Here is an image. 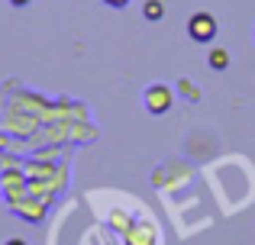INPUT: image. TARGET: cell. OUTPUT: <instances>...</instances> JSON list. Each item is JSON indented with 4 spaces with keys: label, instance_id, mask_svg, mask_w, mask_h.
<instances>
[{
    "label": "cell",
    "instance_id": "cell-7",
    "mask_svg": "<svg viewBox=\"0 0 255 245\" xmlns=\"http://www.w3.org/2000/svg\"><path fill=\"white\" fill-rule=\"evenodd\" d=\"M13 3H26V0H13Z\"/></svg>",
    "mask_w": 255,
    "mask_h": 245
},
{
    "label": "cell",
    "instance_id": "cell-2",
    "mask_svg": "<svg viewBox=\"0 0 255 245\" xmlns=\"http://www.w3.org/2000/svg\"><path fill=\"white\" fill-rule=\"evenodd\" d=\"M145 107H149L152 113H165V110L171 107V94H168V87H162V84L149 87V94H145Z\"/></svg>",
    "mask_w": 255,
    "mask_h": 245
},
{
    "label": "cell",
    "instance_id": "cell-6",
    "mask_svg": "<svg viewBox=\"0 0 255 245\" xmlns=\"http://www.w3.org/2000/svg\"><path fill=\"white\" fill-rule=\"evenodd\" d=\"M6 245H26V242H19V239H10V242H6Z\"/></svg>",
    "mask_w": 255,
    "mask_h": 245
},
{
    "label": "cell",
    "instance_id": "cell-5",
    "mask_svg": "<svg viewBox=\"0 0 255 245\" xmlns=\"http://www.w3.org/2000/svg\"><path fill=\"white\" fill-rule=\"evenodd\" d=\"M107 3H110V6H126L129 0H107Z\"/></svg>",
    "mask_w": 255,
    "mask_h": 245
},
{
    "label": "cell",
    "instance_id": "cell-1",
    "mask_svg": "<svg viewBox=\"0 0 255 245\" xmlns=\"http://www.w3.org/2000/svg\"><path fill=\"white\" fill-rule=\"evenodd\" d=\"M187 29H191V39H197V42H210L213 32H217V23H213L210 13H197V16L191 19Z\"/></svg>",
    "mask_w": 255,
    "mask_h": 245
},
{
    "label": "cell",
    "instance_id": "cell-3",
    "mask_svg": "<svg viewBox=\"0 0 255 245\" xmlns=\"http://www.w3.org/2000/svg\"><path fill=\"white\" fill-rule=\"evenodd\" d=\"M162 13H165L162 3H155V0H149V3H145V16H149V19H162Z\"/></svg>",
    "mask_w": 255,
    "mask_h": 245
},
{
    "label": "cell",
    "instance_id": "cell-4",
    "mask_svg": "<svg viewBox=\"0 0 255 245\" xmlns=\"http://www.w3.org/2000/svg\"><path fill=\"white\" fill-rule=\"evenodd\" d=\"M210 62H213V68H226V52H223V49H217V52L210 55Z\"/></svg>",
    "mask_w": 255,
    "mask_h": 245
}]
</instances>
